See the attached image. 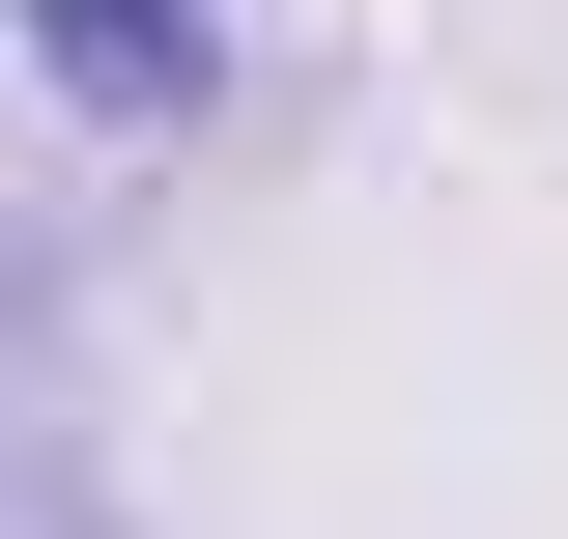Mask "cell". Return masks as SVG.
<instances>
[{"instance_id":"cell-1","label":"cell","mask_w":568,"mask_h":539,"mask_svg":"<svg viewBox=\"0 0 568 539\" xmlns=\"http://www.w3.org/2000/svg\"><path fill=\"white\" fill-rule=\"evenodd\" d=\"M0 29H29V58H58L114 142H171V114L227 85V0H0Z\"/></svg>"},{"instance_id":"cell-2","label":"cell","mask_w":568,"mask_h":539,"mask_svg":"<svg viewBox=\"0 0 568 539\" xmlns=\"http://www.w3.org/2000/svg\"><path fill=\"white\" fill-rule=\"evenodd\" d=\"M0 539H142L114 482H85V426H58V398H0Z\"/></svg>"}]
</instances>
